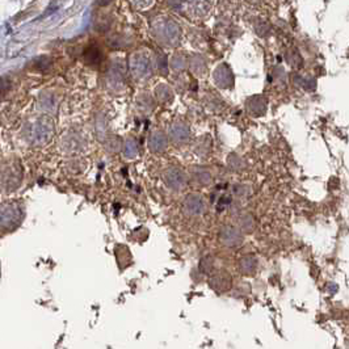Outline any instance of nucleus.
Listing matches in <instances>:
<instances>
[{
    "label": "nucleus",
    "instance_id": "20",
    "mask_svg": "<svg viewBox=\"0 0 349 349\" xmlns=\"http://www.w3.org/2000/svg\"><path fill=\"white\" fill-rule=\"evenodd\" d=\"M211 149V139L209 136H202L196 139L193 150L200 156H206Z\"/></svg>",
    "mask_w": 349,
    "mask_h": 349
},
{
    "label": "nucleus",
    "instance_id": "19",
    "mask_svg": "<svg viewBox=\"0 0 349 349\" xmlns=\"http://www.w3.org/2000/svg\"><path fill=\"white\" fill-rule=\"evenodd\" d=\"M238 223H239V227H238V229L242 231V234H251L253 233L256 229V218L255 215L251 213L242 214L239 217Z\"/></svg>",
    "mask_w": 349,
    "mask_h": 349
},
{
    "label": "nucleus",
    "instance_id": "8",
    "mask_svg": "<svg viewBox=\"0 0 349 349\" xmlns=\"http://www.w3.org/2000/svg\"><path fill=\"white\" fill-rule=\"evenodd\" d=\"M213 81L214 84L217 85L218 88H221V90L233 88V85L235 84V76H234L233 70L226 63H221L214 70Z\"/></svg>",
    "mask_w": 349,
    "mask_h": 349
},
{
    "label": "nucleus",
    "instance_id": "22",
    "mask_svg": "<svg viewBox=\"0 0 349 349\" xmlns=\"http://www.w3.org/2000/svg\"><path fill=\"white\" fill-rule=\"evenodd\" d=\"M84 61L88 65H99L103 61V53L97 46H88L84 52Z\"/></svg>",
    "mask_w": 349,
    "mask_h": 349
},
{
    "label": "nucleus",
    "instance_id": "10",
    "mask_svg": "<svg viewBox=\"0 0 349 349\" xmlns=\"http://www.w3.org/2000/svg\"><path fill=\"white\" fill-rule=\"evenodd\" d=\"M183 209L188 215L197 217V215H202V214L206 213L207 206L202 196L197 193H191L185 197L184 202H183Z\"/></svg>",
    "mask_w": 349,
    "mask_h": 349
},
{
    "label": "nucleus",
    "instance_id": "5",
    "mask_svg": "<svg viewBox=\"0 0 349 349\" xmlns=\"http://www.w3.org/2000/svg\"><path fill=\"white\" fill-rule=\"evenodd\" d=\"M126 83V65L122 58H117L112 62L107 72V85L110 91L116 94L125 88Z\"/></svg>",
    "mask_w": 349,
    "mask_h": 349
},
{
    "label": "nucleus",
    "instance_id": "14",
    "mask_svg": "<svg viewBox=\"0 0 349 349\" xmlns=\"http://www.w3.org/2000/svg\"><path fill=\"white\" fill-rule=\"evenodd\" d=\"M168 149V137L165 133L156 130L149 138V150L154 154H162Z\"/></svg>",
    "mask_w": 349,
    "mask_h": 349
},
{
    "label": "nucleus",
    "instance_id": "23",
    "mask_svg": "<svg viewBox=\"0 0 349 349\" xmlns=\"http://www.w3.org/2000/svg\"><path fill=\"white\" fill-rule=\"evenodd\" d=\"M122 146V154L125 158L133 160V159H136L138 156L139 145L136 138H127Z\"/></svg>",
    "mask_w": 349,
    "mask_h": 349
},
{
    "label": "nucleus",
    "instance_id": "35",
    "mask_svg": "<svg viewBox=\"0 0 349 349\" xmlns=\"http://www.w3.org/2000/svg\"><path fill=\"white\" fill-rule=\"evenodd\" d=\"M132 4L133 7H134V10H137V11H145V10H147L149 7H152L154 6V2H132Z\"/></svg>",
    "mask_w": 349,
    "mask_h": 349
},
{
    "label": "nucleus",
    "instance_id": "26",
    "mask_svg": "<svg viewBox=\"0 0 349 349\" xmlns=\"http://www.w3.org/2000/svg\"><path fill=\"white\" fill-rule=\"evenodd\" d=\"M96 133H97V139L100 141H105L108 138V125H107V118L105 116L100 114L97 116V122H96Z\"/></svg>",
    "mask_w": 349,
    "mask_h": 349
},
{
    "label": "nucleus",
    "instance_id": "36",
    "mask_svg": "<svg viewBox=\"0 0 349 349\" xmlns=\"http://www.w3.org/2000/svg\"><path fill=\"white\" fill-rule=\"evenodd\" d=\"M230 204H231V198L230 197H222L220 200V202H218V211L223 210V209H226V207L230 206Z\"/></svg>",
    "mask_w": 349,
    "mask_h": 349
},
{
    "label": "nucleus",
    "instance_id": "25",
    "mask_svg": "<svg viewBox=\"0 0 349 349\" xmlns=\"http://www.w3.org/2000/svg\"><path fill=\"white\" fill-rule=\"evenodd\" d=\"M188 66V58L184 54H174L168 61V67L174 72L184 71Z\"/></svg>",
    "mask_w": 349,
    "mask_h": 349
},
{
    "label": "nucleus",
    "instance_id": "17",
    "mask_svg": "<svg viewBox=\"0 0 349 349\" xmlns=\"http://www.w3.org/2000/svg\"><path fill=\"white\" fill-rule=\"evenodd\" d=\"M136 104L137 109L146 114L151 113L152 110L155 109L156 107V101L154 100V97L150 94H147V92H143V94L138 95V96H137Z\"/></svg>",
    "mask_w": 349,
    "mask_h": 349
},
{
    "label": "nucleus",
    "instance_id": "18",
    "mask_svg": "<svg viewBox=\"0 0 349 349\" xmlns=\"http://www.w3.org/2000/svg\"><path fill=\"white\" fill-rule=\"evenodd\" d=\"M239 269L243 275L246 276H253L255 272L257 271V259L253 255H246L243 256L239 260Z\"/></svg>",
    "mask_w": 349,
    "mask_h": 349
},
{
    "label": "nucleus",
    "instance_id": "11",
    "mask_svg": "<svg viewBox=\"0 0 349 349\" xmlns=\"http://www.w3.org/2000/svg\"><path fill=\"white\" fill-rule=\"evenodd\" d=\"M168 136L173 145H187L189 142V139H191V129L184 122H174L169 126Z\"/></svg>",
    "mask_w": 349,
    "mask_h": 349
},
{
    "label": "nucleus",
    "instance_id": "31",
    "mask_svg": "<svg viewBox=\"0 0 349 349\" xmlns=\"http://www.w3.org/2000/svg\"><path fill=\"white\" fill-rule=\"evenodd\" d=\"M214 269V259L211 256H205L200 261V271L205 275H210Z\"/></svg>",
    "mask_w": 349,
    "mask_h": 349
},
{
    "label": "nucleus",
    "instance_id": "4",
    "mask_svg": "<svg viewBox=\"0 0 349 349\" xmlns=\"http://www.w3.org/2000/svg\"><path fill=\"white\" fill-rule=\"evenodd\" d=\"M23 180V168L17 159H10L3 164L0 169V184L7 191L16 189L17 185Z\"/></svg>",
    "mask_w": 349,
    "mask_h": 349
},
{
    "label": "nucleus",
    "instance_id": "1",
    "mask_svg": "<svg viewBox=\"0 0 349 349\" xmlns=\"http://www.w3.org/2000/svg\"><path fill=\"white\" fill-rule=\"evenodd\" d=\"M152 34L159 43L167 48H176L181 42V26L174 20L159 19L152 24Z\"/></svg>",
    "mask_w": 349,
    "mask_h": 349
},
{
    "label": "nucleus",
    "instance_id": "32",
    "mask_svg": "<svg viewBox=\"0 0 349 349\" xmlns=\"http://www.w3.org/2000/svg\"><path fill=\"white\" fill-rule=\"evenodd\" d=\"M108 142H107V149L112 152H117L121 150V146H122V141L121 138L116 136L108 137Z\"/></svg>",
    "mask_w": 349,
    "mask_h": 349
},
{
    "label": "nucleus",
    "instance_id": "27",
    "mask_svg": "<svg viewBox=\"0 0 349 349\" xmlns=\"http://www.w3.org/2000/svg\"><path fill=\"white\" fill-rule=\"evenodd\" d=\"M187 6L192 7V12L197 16H205L209 12V7L211 6L207 2H187Z\"/></svg>",
    "mask_w": 349,
    "mask_h": 349
},
{
    "label": "nucleus",
    "instance_id": "21",
    "mask_svg": "<svg viewBox=\"0 0 349 349\" xmlns=\"http://www.w3.org/2000/svg\"><path fill=\"white\" fill-rule=\"evenodd\" d=\"M155 96L158 99L159 103L162 104H169L172 100H173V92H172V88L169 85L162 84L156 85L155 88Z\"/></svg>",
    "mask_w": 349,
    "mask_h": 349
},
{
    "label": "nucleus",
    "instance_id": "16",
    "mask_svg": "<svg viewBox=\"0 0 349 349\" xmlns=\"http://www.w3.org/2000/svg\"><path fill=\"white\" fill-rule=\"evenodd\" d=\"M191 174L196 183H198L200 185H205V187L210 185L211 181H213V174H211V172L207 168L200 167V165H193V167H191Z\"/></svg>",
    "mask_w": 349,
    "mask_h": 349
},
{
    "label": "nucleus",
    "instance_id": "24",
    "mask_svg": "<svg viewBox=\"0 0 349 349\" xmlns=\"http://www.w3.org/2000/svg\"><path fill=\"white\" fill-rule=\"evenodd\" d=\"M293 83H294L297 87H302L306 91L315 90V85H317L315 78H313V76H302V75L298 74L293 75Z\"/></svg>",
    "mask_w": 349,
    "mask_h": 349
},
{
    "label": "nucleus",
    "instance_id": "28",
    "mask_svg": "<svg viewBox=\"0 0 349 349\" xmlns=\"http://www.w3.org/2000/svg\"><path fill=\"white\" fill-rule=\"evenodd\" d=\"M227 164L233 171H242L246 168V162L243 160L242 156L236 155V154H230L227 159Z\"/></svg>",
    "mask_w": 349,
    "mask_h": 349
},
{
    "label": "nucleus",
    "instance_id": "30",
    "mask_svg": "<svg viewBox=\"0 0 349 349\" xmlns=\"http://www.w3.org/2000/svg\"><path fill=\"white\" fill-rule=\"evenodd\" d=\"M156 67H158V71L160 72V75H163V76H168L169 67H168V59H167V55L165 54L158 55V59H156Z\"/></svg>",
    "mask_w": 349,
    "mask_h": 349
},
{
    "label": "nucleus",
    "instance_id": "12",
    "mask_svg": "<svg viewBox=\"0 0 349 349\" xmlns=\"http://www.w3.org/2000/svg\"><path fill=\"white\" fill-rule=\"evenodd\" d=\"M247 112L252 117H261L268 110V99L263 95L251 96L246 103Z\"/></svg>",
    "mask_w": 349,
    "mask_h": 349
},
{
    "label": "nucleus",
    "instance_id": "15",
    "mask_svg": "<svg viewBox=\"0 0 349 349\" xmlns=\"http://www.w3.org/2000/svg\"><path fill=\"white\" fill-rule=\"evenodd\" d=\"M188 65L191 67V71L193 72L194 76L197 78H204L207 74V63L206 59L200 54H194L189 61H188Z\"/></svg>",
    "mask_w": 349,
    "mask_h": 349
},
{
    "label": "nucleus",
    "instance_id": "3",
    "mask_svg": "<svg viewBox=\"0 0 349 349\" xmlns=\"http://www.w3.org/2000/svg\"><path fill=\"white\" fill-rule=\"evenodd\" d=\"M129 71L137 81L149 80L154 74L152 59L149 54L143 52H137L129 58Z\"/></svg>",
    "mask_w": 349,
    "mask_h": 349
},
{
    "label": "nucleus",
    "instance_id": "2",
    "mask_svg": "<svg viewBox=\"0 0 349 349\" xmlns=\"http://www.w3.org/2000/svg\"><path fill=\"white\" fill-rule=\"evenodd\" d=\"M23 206L17 201H7L0 205V231H13L23 222Z\"/></svg>",
    "mask_w": 349,
    "mask_h": 349
},
{
    "label": "nucleus",
    "instance_id": "33",
    "mask_svg": "<svg viewBox=\"0 0 349 349\" xmlns=\"http://www.w3.org/2000/svg\"><path fill=\"white\" fill-rule=\"evenodd\" d=\"M269 30H271V25H269V23H267V21H263V20H260V21H257L255 25V32L259 34L260 37H264L267 36L269 33Z\"/></svg>",
    "mask_w": 349,
    "mask_h": 349
},
{
    "label": "nucleus",
    "instance_id": "29",
    "mask_svg": "<svg viewBox=\"0 0 349 349\" xmlns=\"http://www.w3.org/2000/svg\"><path fill=\"white\" fill-rule=\"evenodd\" d=\"M286 61L289 62V65L294 68H301L303 65V61H302V57L299 55V53L297 50H289L286 53Z\"/></svg>",
    "mask_w": 349,
    "mask_h": 349
},
{
    "label": "nucleus",
    "instance_id": "9",
    "mask_svg": "<svg viewBox=\"0 0 349 349\" xmlns=\"http://www.w3.org/2000/svg\"><path fill=\"white\" fill-rule=\"evenodd\" d=\"M221 244L229 248H235V247L242 246L243 239H244V234H242L238 227L234 226H223L220 230V235H218Z\"/></svg>",
    "mask_w": 349,
    "mask_h": 349
},
{
    "label": "nucleus",
    "instance_id": "6",
    "mask_svg": "<svg viewBox=\"0 0 349 349\" xmlns=\"http://www.w3.org/2000/svg\"><path fill=\"white\" fill-rule=\"evenodd\" d=\"M162 180L165 187L173 192H180L188 185V174L179 167H168L162 173Z\"/></svg>",
    "mask_w": 349,
    "mask_h": 349
},
{
    "label": "nucleus",
    "instance_id": "13",
    "mask_svg": "<svg viewBox=\"0 0 349 349\" xmlns=\"http://www.w3.org/2000/svg\"><path fill=\"white\" fill-rule=\"evenodd\" d=\"M209 284H210L211 289H214L218 293H225V291H229L233 286V278L227 271H220L211 276Z\"/></svg>",
    "mask_w": 349,
    "mask_h": 349
},
{
    "label": "nucleus",
    "instance_id": "7",
    "mask_svg": "<svg viewBox=\"0 0 349 349\" xmlns=\"http://www.w3.org/2000/svg\"><path fill=\"white\" fill-rule=\"evenodd\" d=\"M54 136V122L49 117L39 118L32 127V141L37 145H45Z\"/></svg>",
    "mask_w": 349,
    "mask_h": 349
},
{
    "label": "nucleus",
    "instance_id": "34",
    "mask_svg": "<svg viewBox=\"0 0 349 349\" xmlns=\"http://www.w3.org/2000/svg\"><path fill=\"white\" fill-rule=\"evenodd\" d=\"M233 192L236 197H246L249 194V188L246 185H234Z\"/></svg>",
    "mask_w": 349,
    "mask_h": 349
}]
</instances>
